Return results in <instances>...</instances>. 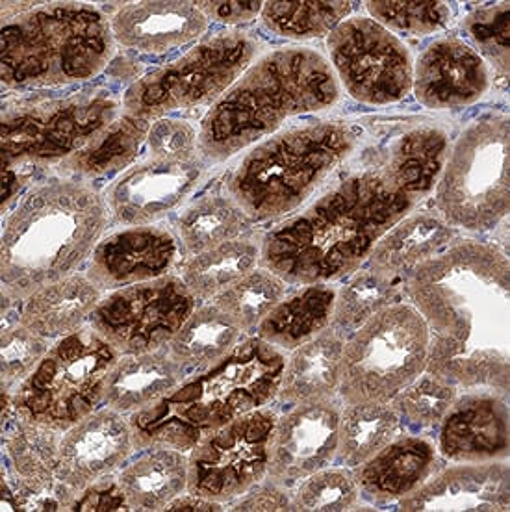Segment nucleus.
<instances>
[{"label": "nucleus", "mask_w": 510, "mask_h": 512, "mask_svg": "<svg viewBox=\"0 0 510 512\" xmlns=\"http://www.w3.org/2000/svg\"><path fill=\"white\" fill-rule=\"evenodd\" d=\"M149 128V119L125 112L82 151L65 160V167L80 179H101L125 171L138 158L143 143H147Z\"/></svg>", "instance_id": "obj_32"}, {"label": "nucleus", "mask_w": 510, "mask_h": 512, "mask_svg": "<svg viewBox=\"0 0 510 512\" xmlns=\"http://www.w3.org/2000/svg\"><path fill=\"white\" fill-rule=\"evenodd\" d=\"M221 509H223L221 503L204 500L201 496H195V494L186 492V494H180L179 498L171 501L164 511H221Z\"/></svg>", "instance_id": "obj_49"}, {"label": "nucleus", "mask_w": 510, "mask_h": 512, "mask_svg": "<svg viewBox=\"0 0 510 512\" xmlns=\"http://www.w3.org/2000/svg\"><path fill=\"white\" fill-rule=\"evenodd\" d=\"M457 231L434 214L403 218L384 234L371 251L370 266L379 275L396 279L446 251Z\"/></svg>", "instance_id": "obj_28"}, {"label": "nucleus", "mask_w": 510, "mask_h": 512, "mask_svg": "<svg viewBox=\"0 0 510 512\" xmlns=\"http://www.w3.org/2000/svg\"><path fill=\"white\" fill-rule=\"evenodd\" d=\"M184 381V368L167 351L123 355L108 377L106 407L125 412L147 409Z\"/></svg>", "instance_id": "obj_29"}, {"label": "nucleus", "mask_w": 510, "mask_h": 512, "mask_svg": "<svg viewBox=\"0 0 510 512\" xmlns=\"http://www.w3.org/2000/svg\"><path fill=\"white\" fill-rule=\"evenodd\" d=\"M130 511H164L188 490V457L173 448H153L117 477Z\"/></svg>", "instance_id": "obj_31"}, {"label": "nucleus", "mask_w": 510, "mask_h": 512, "mask_svg": "<svg viewBox=\"0 0 510 512\" xmlns=\"http://www.w3.org/2000/svg\"><path fill=\"white\" fill-rule=\"evenodd\" d=\"M119 357L93 329L82 327L60 338L12 394L6 390L10 410L2 420L13 412L23 422L65 433L104 401L108 377Z\"/></svg>", "instance_id": "obj_8"}, {"label": "nucleus", "mask_w": 510, "mask_h": 512, "mask_svg": "<svg viewBox=\"0 0 510 512\" xmlns=\"http://www.w3.org/2000/svg\"><path fill=\"white\" fill-rule=\"evenodd\" d=\"M431 346L427 372L470 390L509 392L510 266L494 245H451L408 275Z\"/></svg>", "instance_id": "obj_2"}, {"label": "nucleus", "mask_w": 510, "mask_h": 512, "mask_svg": "<svg viewBox=\"0 0 510 512\" xmlns=\"http://www.w3.org/2000/svg\"><path fill=\"white\" fill-rule=\"evenodd\" d=\"M71 509H75V511H130L117 479L108 481V477H104L86 490H82L78 494L77 500L73 501Z\"/></svg>", "instance_id": "obj_46"}, {"label": "nucleus", "mask_w": 510, "mask_h": 512, "mask_svg": "<svg viewBox=\"0 0 510 512\" xmlns=\"http://www.w3.org/2000/svg\"><path fill=\"white\" fill-rule=\"evenodd\" d=\"M357 136L345 121H312L256 143L230 173L229 197L251 221L292 214L353 153Z\"/></svg>", "instance_id": "obj_7"}, {"label": "nucleus", "mask_w": 510, "mask_h": 512, "mask_svg": "<svg viewBox=\"0 0 510 512\" xmlns=\"http://www.w3.org/2000/svg\"><path fill=\"white\" fill-rule=\"evenodd\" d=\"M360 496L355 475L345 468H323L299 483L292 498L294 511H349Z\"/></svg>", "instance_id": "obj_40"}, {"label": "nucleus", "mask_w": 510, "mask_h": 512, "mask_svg": "<svg viewBox=\"0 0 510 512\" xmlns=\"http://www.w3.org/2000/svg\"><path fill=\"white\" fill-rule=\"evenodd\" d=\"M446 156L442 128L408 130L381 167L347 177L269 232L260 264L286 284H327L349 275L433 192Z\"/></svg>", "instance_id": "obj_1"}, {"label": "nucleus", "mask_w": 510, "mask_h": 512, "mask_svg": "<svg viewBox=\"0 0 510 512\" xmlns=\"http://www.w3.org/2000/svg\"><path fill=\"white\" fill-rule=\"evenodd\" d=\"M431 336L420 312L394 303L345 342L340 396L345 405L392 403L427 372Z\"/></svg>", "instance_id": "obj_10"}, {"label": "nucleus", "mask_w": 510, "mask_h": 512, "mask_svg": "<svg viewBox=\"0 0 510 512\" xmlns=\"http://www.w3.org/2000/svg\"><path fill=\"white\" fill-rule=\"evenodd\" d=\"M275 423L271 410L258 409L203 438L188 455L186 492L223 505L262 483Z\"/></svg>", "instance_id": "obj_15"}, {"label": "nucleus", "mask_w": 510, "mask_h": 512, "mask_svg": "<svg viewBox=\"0 0 510 512\" xmlns=\"http://www.w3.org/2000/svg\"><path fill=\"white\" fill-rule=\"evenodd\" d=\"M436 468V448L421 436H399L370 461L353 468L358 490L375 501L403 500Z\"/></svg>", "instance_id": "obj_25"}, {"label": "nucleus", "mask_w": 510, "mask_h": 512, "mask_svg": "<svg viewBox=\"0 0 510 512\" xmlns=\"http://www.w3.org/2000/svg\"><path fill=\"white\" fill-rule=\"evenodd\" d=\"M401 511L505 512L510 509V472L503 461L464 462L431 475L401 500Z\"/></svg>", "instance_id": "obj_22"}, {"label": "nucleus", "mask_w": 510, "mask_h": 512, "mask_svg": "<svg viewBox=\"0 0 510 512\" xmlns=\"http://www.w3.org/2000/svg\"><path fill=\"white\" fill-rule=\"evenodd\" d=\"M101 290L88 275H69L30 295L19 323L45 340L77 333L101 303Z\"/></svg>", "instance_id": "obj_26"}, {"label": "nucleus", "mask_w": 510, "mask_h": 512, "mask_svg": "<svg viewBox=\"0 0 510 512\" xmlns=\"http://www.w3.org/2000/svg\"><path fill=\"white\" fill-rule=\"evenodd\" d=\"M459 386L433 373H423L392 401L399 416L421 427H433L444 420L457 399Z\"/></svg>", "instance_id": "obj_42"}, {"label": "nucleus", "mask_w": 510, "mask_h": 512, "mask_svg": "<svg viewBox=\"0 0 510 512\" xmlns=\"http://www.w3.org/2000/svg\"><path fill=\"white\" fill-rule=\"evenodd\" d=\"M242 331L214 305L195 308L179 333L167 344V353L182 368H208L240 344Z\"/></svg>", "instance_id": "obj_34"}, {"label": "nucleus", "mask_w": 510, "mask_h": 512, "mask_svg": "<svg viewBox=\"0 0 510 512\" xmlns=\"http://www.w3.org/2000/svg\"><path fill=\"white\" fill-rule=\"evenodd\" d=\"M488 90L490 69L483 54L462 39H436L414 64L412 91L425 108H464L483 99Z\"/></svg>", "instance_id": "obj_19"}, {"label": "nucleus", "mask_w": 510, "mask_h": 512, "mask_svg": "<svg viewBox=\"0 0 510 512\" xmlns=\"http://www.w3.org/2000/svg\"><path fill=\"white\" fill-rule=\"evenodd\" d=\"M351 10V2H264L260 17L279 38L308 41L329 36Z\"/></svg>", "instance_id": "obj_38"}, {"label": "nucleus", "mask_w": 510, "mask_h": 512, "mask_svg": "<svg viewBox=\"0 0 510 512\" xmlns=\"http://www.w3.org/2000/svg\"><path fill=\"white\" fill-rule=\"evenodd\" d=\"M179 245L171 232L158 227H128L97 244L88 277L99 290H121L166 277L177 264Z\"/></svg>", "instance_id": "obj_20"}, {"label": "nucleus", "mask_w": 510, "mask_h": 512, "mask_svg": "<svg viewBox=\"0 0 510 512\" xmlns=\"http://www.w3.org/2000/svg\"><path fill=\"white\" fill-rule=\"evenodd\" d=\"M284 355L262 338L230 349L199 375L130 416L136 448L190 453L203 438L279 396Z\"/></svg>", "instance_id": "obj_5"}, {"label": "nucleus", "mask_w": 510, "mask_h": 512, "mask_svg": "<svg viewBox=\"0 0 510 512\" xmlns=\"http://www.w3.org/2000/svg\"><path fill=\"white\" fill-rule=\"evenodd\" d=\"M440 423L438 449L449 461L496 462L509 457V407L498 392L457 397Z\"/></svg>", "instance_id": "obj_21"}, {"label": "nucleus", "mask_w": 510, "mask_h": 512, "mask_svg": "<svg viewBox=\"0 0 510 512\" xmlns=\"http://www.w3.org/2000/svg\"><path fill=\"white\" fill-rule=\"evenodd\" d=\"M208 21H217L223 25L236 26L251 23L262 13L264 2H197Z\"/></svg>", "instance_id": "obj_48"}, {"label": "nucleus", "mask_w": 510, "mask_h": 512, "mask_svg": "<svg viewBox=\"0 0 510 512\" xmlns=\"http://www.w3.org/2000/svg\"><path fill=\"white\" fill-rule=\"evenodd\" d=\"M399 414L392 403H355L340 414L336 459L357 468L388 446L399 431Z\"/></svg>", "instance_id": "obj_33"}, {"label": "nucleus", "mask_w": 510, "mask_h": 512, "mask_svg": "<svg viewBox=\"0 0 510 512\" xmlns=\"http://www.w3.org/2000/svg\"><path fill=\"white\" fill-rule=\"evenodd\" d=\"M49 349L43 336L32 333L21 323L2 331V390L23 383Z\"/></svg>", "instance_id": "obj_43"}, {"label": "nucleus", "mask_w": 510, "mask_h": 512, "mask_svg": "<svg viewBox=\"0 0 510 512\" xmlns=\"http://www.w3.org/2000/svg\"><path fill=\"white\" fill-rule=\"evenodd\" d=\"M106 199L80 179H51L26 193L0 238L2 297L28 299L75 275L108 225Z\"/></svg>", "instance_id": "obj_4"}, {"label": "nucleus", "mask_w": 510, "mask_h": 512, "mask_svg": "<svg viewBox=\"0 0 510 512\" xmlns=\"http://www.w3.org/2000/svg\"><path fill=\"white\" fill-rule=\"evenodd\" d=\"M58 435L49 427L17 420L4 436V448L19 481V490H15L19 509L58 511L62 507L54 492L62 444Z\"/></svg>", "instance_id": "obj_24"}, {"label": "nucleus", "mask_w": 510, "mask_h": 512, "mask_svg": "<svg viewBox=\"0 0 510 512\" xmlns=\"http://www.w3.org/2000/svg\"><path fill=\"white\" fill-rule=\"evenodd\" d=\"M204 167L186 162L154 160L125 171L106 193L112 218L127 227H145L166 218L195 190Z\"/></svg>", "instance_id": "obj_18"}, {"label": "nucleus", "mask_w": 510, "mask_h": 512, "mask_svg": "<svg viewBox=\"0 0 510 512\" xmlns=\"http://www.w3.org/2000/svg\"><path fill=\"white\" fill-rule=\"evenodd\" d=\"M110 25L119 45L162 54L201 38L208 17L197 2H130L112 15Z\"/></svg>", "instance_id": "obj_23"}, {"label": "nucleus", "mask_w": 510, "mask_h": 512, "mask_svg": "<svg viewBox=\"0 0 510 512\" xmlns=\"http://www.w3.org/2000/svg\"><path fill=\"white\" fill-rule=\"evenodd\" d=\"M108 91L78 93L60 101L21 104L2 114V171L69 160L117 119Z\"/></svg>", "instance_id": "obj_12"}, {"label": "nucleus", "mask_w": 510, "mask_h": 512, "mask_svg": "<svg viewBox=\"0 0 510 512\" xmlns=\"http://www.w3.org/2000/svg\"><path fill=\"white\" fill-rule=\"evenodd\" d=\"M397 286L394 279L379 275L377 271H358L344 288L336 290V305L332 321L342 329H355L394 305Z\"/></svg>", "instance_id": "obj_39"}, {"label": "nucleus", "mask_w": 510, "mask_h": 512, "mask_svg": "<svg viewBox=\"0 0 510 512\" xmlns=\"http://www.w3.org/2000/svg\"><path fill=\"white\" fill-rule=\"evenodd\" d=\"M327 51L340 88L358 103H399L412 91L407 45L371 17H347L327 36Z\"/></svg>", "instance_id": "obj_13"}, {"label": "nucleus", "mask_w": 510, "mask_h": 512, "mask_svg": "<svg viewBox=\"0 0 510 512\" xmlns=\"http://www.w3.org/2000/svg\"><path fill=\"white\" fill-rule=\"evenodd\" d=\"M251 219L230 197L210 195L184 210L177 221L180 244L192 255L240 240Z\"/></svg>", "instance_id": "obj_36"}, {"label": "nucleus", "mask_w": 510, "mask_h": 512, "mask_svg": "<svg viewBox=\"0 0 510 512\" xmlns=\"http://www.w3.org/2000/svg\"><path fill=\"white\" fill-rule=\"evenodd\" d=\"M509 117H479L464 128L436 180V206L451 227L483 232L507 218Z\"/></svg>", "instance_id": "obj_9"}, {"label": "nucleus", "mask_w": 510, "mask_h": 512, "mask_svg": "<svg viewBox=\"0 0 510 512\" xmlns=\"http://www.w3.org/2000/svg\"><path fill=\"white\" fill-rule=\"evenodd\" d=\"M286 295V282L266 268H256L216 295L214 307L242 333H251Z\"/></svg>", "instance_id": "obj_37"}, {"label": "nucleus", "mask_w": 510, "mask_h": 512, "mask_svg": "<svg viewBox=\"0 0 510 512\" xmlns=\"http://www.w3.org/2000/svg\"><path fill=\"white\" fill-rule=\"evenodd\" d=\"M258 56V43L243 32H219L171 64L138 78L123 97L125 112L160 119L171 112L214 104Z\"/></svg>", "instance_id": "obj_11"}, {"label": "nucleus", "mask_w": 510, "mask_h": 512, "mask_svg": "<svg viewBox=\"0 0 510 512\" xmlns=\"http://www.w3.org/2000/svg\"><path fill=\"white\" fill-rule=\"evenodd\" d=\"M345 342L338 331L325 329L295 347L284 362L279 397L288 403H312L332 399L340 390Z\"/></svg>", "instance_id": "obj_27"}, {"label": "nucleus", "mask_w": 510, "mask_h": 512, "mask_svg": "<svg viewBox=\"0 0 510 512\" xmlns=\"http://www.w3.org/2000/svg\"><path fill=\"white\" fill-rule=\"evenodd\" d=\"M340 95L338 78L321 52L308 47L266 52L206 112L197 147L206 162H227L273 136L288 119L329 110Z\"/></svg>", "instance_id": "obj_3"}, {"label": "nucleus", "mask_w": 510, "mask_h": 512, "mask_svg": "<svg viewBox=\"0 0 510 512\" xmlns=\"http://www.w3.org/2000/svg\"><path fill=\"white\" fill-rule=\"evenodd\" d=\"M340 409L332 399L295 405L275 423L268 479L284 488L327 468L338 451Z\"/></svg>", "instance_id": "obj_17"}, {"label": "nucleus", "mask_w": 510, "mask_h": 512, "mask_svg": "<svg viewBox=\"0 0 510 512\" xmlns=\"http://www.w3.org/2000/svg\"><path fill=\"white\" fill-rule=\"evenodd\" d=\"M115 52L110 19L86 4H47L2 25L0 78L6 90H43L101 75Z\"/></svg>", "instance_id": "obj_6"}, {"label": "nucleus", "mask_w": 510, "mask_h": 512, "mask_svg": "<svg viewBox=\"0 0 510 512\" xmlns=\"http://www.w3.org/2000/svg\"><path fill=\"white\" fill-rule=\"evenodd\" d=\"M262 258V247L234 240L216 249L193 255L182 268L180 279L195 299H214L234 282L255 271Z\"/></svg>", "instance_id": "obj_35"}, {"label": "nucleus", "mask_w": 510, "mask_h": 512, "mask_svg": "<svg viewBox=\"0 0 510 512\" xmlns=\"http://www.w3.org/2000/svg\"><path fill=\"white\" fill-rule=\"evenodd\" d=\"M371 19L390 32H403L410 36H429L446 28L453 17L446 2H396L375 0L366 2Z\"/></svg>", "instance_id": "obj_41"}, {"label": "nucleus", "mask_w": 510, "mask_h": 512, "mask_svg": "<svg viewBox=\"0 0 510 512\" xmlns=\"http://www.w3.org/2000/svg\"><path fill=\"white\" fill-rule=\"evenodd\" d=\"M134 448L132 427L121 412L110 407L91 412L62 436L56 498L71 507L82 490L117 470Z\"/></svg>", "instance_id": "obj_16"}, {"label": "nucleus", "mask_w": 510, "mask_h": 512, "mask_svg": "<svg viewBox=\"0 0 510 512\" xmlns=\"http://www.w3.org/2000/svg\"><path fill=\"white\" fill-rule=\"evenodd\" d=\"M466 30L481 51L496 64L503 75L509 73V6L499 4L473 13L466 21Z\"/></svg>", "instance_id": "obj_44"}, {"label": "nucleus", "mask_w": 510, "mask_h": 512, "mask_svg": "<svg viewBox=\"0 0 510 512\" xmlns=\"http://www.w3.org/2000/svg\"><path fill=\"white\" fill-rule=\"evenodd\" d=\"M232 511H294L288 488L273 481L258 483L232 503Z\"/></svg>", "instance_id": "obj_47"}, {"label": "nucleus", "mask_w": 510, "mask_h": 512, "mask_svg": "<svg viewBox=\"0 0 510 512\" xmlns=\"http://www.w3.org/2000/svg\"><path fill=\"white\" fill-rule=\"evenodd\" d=\"M336 290L329 284H306L284 297L258 327V338L277 349H292L323 333L334 318Z\"/></svg>", "instance_id": "obj_30"}, {"label": "nucleus", "mask_w": 510, "mask_h": 512, "mask_svg": "<svg viewBox=\"0 0 510 512\" xmlns=\"http://www.w3.org/2000/svg\"><path fill=\"white\" fill-rule=\"evenodd\" d=\"M197 308L180 277L132 284L102 297L91 329L123 355L154 353L166 347Z\"/></svg>", "instance_id": "obj_14"}, {"label": "nucleus", "mask_w": 510, "mask_h": 512, "mask_svg": "<svg viewBox=\"0 0 510 512\" xmlns=\"http://www.w3.org/2000/svg\"><path fill=\"white\" fill-rule=\"evenodd\" d=\"M197 138L199 134L190 123L180 119L160 117L149 128L147 147L154 160L186 162V160H193V153L197 149Z\"/></svg>", "instance_id": "obj_45"}]
</instances>
